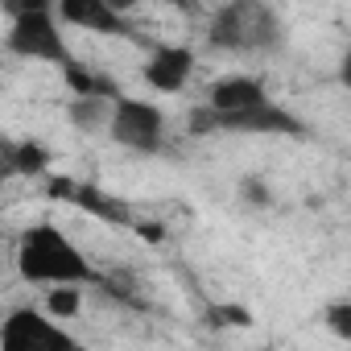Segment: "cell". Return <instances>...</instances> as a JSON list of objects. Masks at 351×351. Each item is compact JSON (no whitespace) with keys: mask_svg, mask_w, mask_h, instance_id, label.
Returning <instances> with one entry per match:
<instances>
[{"mask_svg":"<svg viewBox=\"0 0 351 351\" xmlns=\"http://www.w3.org/2000/svg\"><path fill=\"white\" fill-rule=\"evenodd\" d=\"M108 136H112L120 149H132V153H161V149H165V112H161L153 99L116 95V99H112Z\"/></svg>","mask_w":351,"mask_h":351,"instance_id":"cell-5","label":"cell"},{"mask_svg":"<svg viewBox=\"0 0 351 351\" xmlns=\"http://www.w3.org/2000/svg\"><path fill=\"white\" fill-rule=\"evenodd\" d=\"M195 75V50L191 46H153L149 62L141 71L145 87L161 91V95H178Z\"/></svg>","mask_w":351,"mask_h":351,"instance_id":"cell-8","label":"cell"},{"mask_svg":"<svg viewBox=\"0 0 351 351\" xmlns=\"http://www.w3.org/2000/svg\"><path fill=\"white\" fill-rule=\"evenodd\" d=\"M17 273L29 285H104V273L87 261V252L54 223L38 219L17 240Z\"/></svg>","mask_w":351,"mask_h":351,"instance_id":"cell-1","label":"cell"},{"mask_svg":"<svg viewBox=\"0 0 351 351\" xmlns=\"http://www.w3.org/2000/svg\"><path fill=\"white\" fill-rule=\"evenodd\" d=\"M5 50H9L13 58H25V62H54V66L71 62L66 25L54 17V9H38V13L9 17Z\"/></svg>","mask_w":351,"mask_h":351,"instance_id":"cell-4","label":"cell"},{"mask_svg":"<svg viewBox=\"0 0 351 351\" xmlns=\"http://www.w3.org/2000/svg\"><path fill=\"white\" fill-rule=\"evenodd\" d=\"M265 99H269V87L256 75H223L207 87V108L211 112H240V108H252V104H265Z\"/></svg>","mask_w":351,"mask_h":351,"instance_id":"cell-9","label":"cell"},{"mask_svg":"<svg viewBox=\"0 0 351 351\" xmlns=\"http://www.w3.org/2000/svg\"><path fill=\"white\" fill-rule=\"evenodd\" d=\"M195 136H203V132H256V136H302L306 132V124L289 112V108H281V104H273V95L265 99V104H252V108H240V112H211L207 104L203 108H195L191 112V124H186Z\"/></svg>","mask_w":351,"mask_h":351,"instance_id":"cell-3","label":"cell"},{"mask_svg":"<svg viewBox=\"0 0 351 351\" xmlns=\"http://www.w3.org/2000/svg\"><path fill=\"white\" fill-rule=\"evenodd\" d=\"M0 347L5 351H75L79 339L38 306H17L0 318Z\"/></svg>","mask_w":351,"mask_h":351,"instance_id":"cell-6","label":"cell"},{"mask_svg":"<svg viewBox=\"0 0 351 351\" xmlns=\"http://www.w3.org/2000/svg\"><path fill=\"white\" fill-rule=\"evenodd\" d=\"M62 79H66V87L75 91V95H91V91H104V95H116V87H112V79H104V75H95L91 66H83V62H62Z\"/></svg>","mask_w":351,"mask_h":351,"instance_id":"cell-11","label":"cell"},{"mask_svg":"<svg viewBox=\"0 0 351 351\" xmlns=\"http://www.w3.org/2000/svg\"><path fill=\"white\" fill-rule=\"evenodd\" d=\"M240 203L244 207H269L273 203V191H269V182L265 178H240Z\"/></svg>","mask_w":351,"mask_h":351,"instance_id":"cell-13","label":"cell"},{"mask_svg":"<svg viewBox=\"0 0 351 351\" xmlns=\"http://www.w3.org/2000/svg\"><path fill=\"white\" fill-rule=\"evenodd\" d=\"M281 38L285 25L269 0H223L207 25V42L232 54H269L281 46Z\"/></svg>","mask_w":351,"mask_h":351,"instance_id":"cell-2","label":"cell"},{"mask_svg":"<svg viewBox=\"0 0 351 351\" xmlns=\"http://www.w3.org/2000/svg\"><path fill=\"white\" fill-rule=\"evenodd\" d=\"M54 17L66 29H87L99 38H132V25L108 0H54Z\"/></svg>","mask_w":351,"mask_h":351,"instance_id":"cell-7","label":"cell"},{"mask_svg":"<svg viewBox=\"0 0 351 351\" xmlns=\"http://www.w3.org/2000/svg\"><path fill=\"white\" fill-rule=\"evenodd\" d=\"M108 5H112L116 13H124V17H128L132 9H141V5H149V0H108Z\"/></svg>","mask_w":351,"mask_h":351,"instance_id":"cell-17","label":"cell"},{"mask_svg":"<svg viewBox=\"0 0 351 351\" xmlns=\"http://www.w3.org/2000/svg\"><path fill=\"white\" fill-rule=\"evenodd\" d=\"M120 95V91H116ZM116 95H104V91H91V95H71L66 104V120L75 132H87V136H104L108 132V120H112V99Z\"/></svg>","mask_w":351,"mask_h":351,"instance_id":"cell-10","label":"cell"},{"mask_svg":"<svg viewBox=\"0 0 351 351\" xmlns=\"http://www.w3.org/2000/svg\"><path fill=\"white\" fill-rule=\"evenodd\" d=\"M326 326H330L339 339H351V302H347V298L335 302V306H326Z\"/></svg>","mask_w":351,"mask_h":351,"instance_id":"cell-14","label":"cell"},{"mask_svg":"<svg viewBox=\"0 0 351 351\" xmlns=\"http://www.w3.org/2000/svg\"><path fill=\"white\" fill-rule=\"evenodd\" d=\"M211 314H215L219 322H248V318H252V314H248L244 306H215Z\"/></svg>","mask_w":351,"mask_h":351,"instance_id":"cell-16","label":"cell"},{"mask_svg":"<svg viewBox=\"0 0 351 351\" xmlns=\"http://www.w3.org/2000/svg\"><path fill=\"white\" fill-rule=\"evenodd\" d=\"M83 310V285H46V314L75 318Z\"/></svg>","mask_w":351,"mask_h":351,"instance_id":"cell-12","label":"cell"},{"mask_svg":"<svg viewBox=\"0 0 351 351\" xmlns=\"http://www.w3.org/2000/svg\"><path fill=\"white\" fill-rule=\"evenodd\" d=\"M38 9H54V0H0L5 17H21V13H38Z\"/></svg>","mask_w":351,"mask_h":351,"instance_id":"cell-15","label":"cell"}]
</instances>
